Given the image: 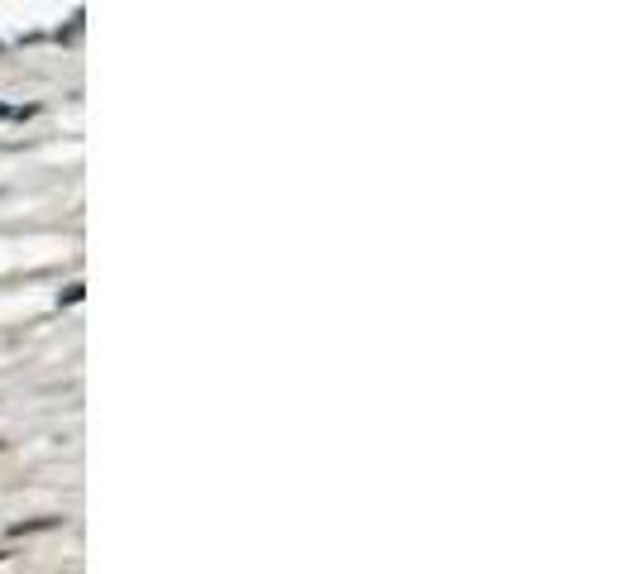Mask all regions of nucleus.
<instances>
[{
	"label": "nucleus",
	"mask_w": 636,
	"mask_h": 574,
	"mask_svg": "<svg viewBox=\"0 0 636 574\" xmlns=\"http://www.w3.org/2000/svg\"><path fill=\"white\" fill-rule=\"evenodd\" d=\"M5 115H10V111H5V106H0V120H5Z\"/></svg>",
	"instance_id": "f257e3e1"
}]
</instances>
